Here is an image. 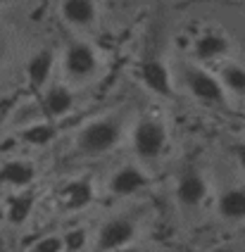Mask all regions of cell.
Instances as JSON below:
<instances>
[{"label": "cell", "instance_id": "1", "mask_svg": "<svg viewBox=\"0 0 245 252\" xmlns=\"http://www.w3.org/2000/svg\"><path fill=\"white\" fill-rule=\"evenodd\" d=\"M122 138V126L117 119H95L79 133V150L84 155H105Z\"/></svg>", "mask_w": 245, "mask_h": 252}, {"label": "cell", "instance_id": "2", "mask_svg": "<svg viewBox=\"0 0 245 252\" xmlns=\"http://www.w3.org/2000/svg\"><path fill=\"white\" fill-rule=\"evenodd\" d=\"M167 145V131L157 119H143L133 131V153L141 159H155Z\"/></svg>", "mask_w": 245, "mask_h": 252}, {"label": "cell", "instance_id": "3", "mask_svg": "<svg viewBox=\"0 0 245 252\" xmlns=\"http://www.w3.org/2000/svg\"><path fill=\"white\" fill-rule=\"evenodd\" d=\"M186 88L202 102H212V105H221L224 102V84L221 79L212 76L210 71L190 67L186 71Z\"/></svg>", "mask_w": 245, "mask_h": 252}, {"label": "cell", "instance_id": "4", "mask_svg": "<svg viewBox=\"0 0 245 252\" xmlns=\"http://www.w3.org/2000/svg\"><path fill=\"white\" fill-rule=\"evenodd\" d=\"M133 236H136V226H133L131 219H124V217L110 219L98 233V250L100 252L122 250L133 240Z\"/></svg>", "mask_w": 245, "mask_h": 252}, {"label": "cell", "instance_id": "5", "mask_svg": "<svg viewBox=\"0 0 245 252\" xmlns=\"http://www.w3.org/2000/svg\"><path fill=\"white\" fill-rule=\"evenodd\" d=\"M64 69L74 79H88L98 69V55L88 43L76 41L64 53Z\"/></svg>", "mask_w": 245, "mask_h": 252}, {"label": "cell", "instance_id": "6", "mask_svg": "<svg viewBox=\"0 0 245 252\" xmlns=\"http://www.w3.org/2000/svg\"><path fill=\"white\" fill-rule=\"evenodd\" d=\"M145 186H148V176L133 164L117 169L112 174V179H110V190L117 197H129L133 193H138L141 188H145Z\"/></svg>", "mask_w": 245, "mask_h": 252}, {"label": "cell", "instance_id": "7", "mask_svg": "<svg viewBox=\"0 0 245 252\" xmlns=\"http://www.w3.org/2000/svg\"><path fill=\"white\" fill-rule=\"evenodd\" d=\"M207 195V183L202 179L195 169H188L186 174L181 176L179 181V188H176V197L184 207H195L200 205L202 200Z\"/></svg>", "mask_w": 245, "mask_h": 252}, {"label": "cell", "instance_id": "8", "mask_svg": "<svg viewBox=\"0 0 245 252\" xmlns=\"http://www.w3.org/2000/svg\"><path fill=\"white\" fill-rule=\"evenodd\" d=\"M36 176V169L31 162L24 159H10L0 167V183L2 186H12V188H24L29 186Z\"/></svg>", "mask_w": 245, "mask_h": 252}, {"label": "cell", "instance_id": "9", "mask_svg": "<svg viewBox=\"0 0 245 252\" xmlns=\"http://www.w3.org/2000/svg\"><path fill=\"white\" fill-rule=\"evenodd\" d=\"M143 81L145 86L157 93V95H164L169 98L172 95V79H169V69L159 62V60H150L143 64Z\"/></svg>", "mask_w": 245, "mask_h": 252}, {"label": "cell", "instance_id": "10", "mask_svg": "<svg viewBox=\"0 0 245 252\" xmlns=\"http://www.w3.org/2000/svg\"><path fill=\"white\" fill-rule=\"evenodd\" d=\"M95 2L93 0H64L62 2V17L72 27H91L95 22Z\"/></svg>", "mask_w": 245, "mask_h": 252}, {"label": "cell", "instance_id": "11", "mask_svg": "<svg viewBox=\"0 0 245 252\" xmlns=\"http://www.w3.org/2000/svg\"><path fill=\"white\" fill-rule=\"evenodd\" d=\"M216 210L229 221H243L245 219V188H229L221 193Z\"/></svg>", "mask_w": 245, "mask_h": 252}, {"label": "cell", "instance_id": "12", "mask_svg": "<svg viewBox=\"0 0 245 252\" xmlns=\"http://www.w3.org/2000/svg\"><path fill=\"white\" fill-rule=\"evenodd\" d=\"M74 107V93L69 88H64V86H53V88H48V93H45L43 98V112L48 117H62V114H67L69 110Z\"/></svg>", "mask_w": 245, "mask_h": 252}, {"label": "cell", "instance_id": "13", "mask_svg": "<svg viewBox=\"0 0 245 252\" xmlns=\"http://www.w3.org/2000/svg\"><path fill=\"white\" fill-rule=\"evenodd\" d=\"M53 64H55V55H53V50H41V53H36V55L29 60V64H27L29 84L33 86V88L45 86V81L50 79Z\"/></svg>", "mask_w": 245, "mask_h": 252}, {"label": "cell", "instance_id": "14", "mask_svg": "<svg viewBox=\"0 0 245 252\" xmlns=\"http://www.w3.org/2000/svg\"><path fill=\"white\" fill-rule=\"evenodd\" d=\"M226 50H229L226 36H221L216 31L202 33L200 38L195 41V55L200 57V60H216V57L226 55Z\"/></svg>", "mask_w": 245, "mask_h": 252}, {"label": "cell", "instance_id": "15", "mask_svg": "<svg viewBox=\"0 0 245 252\" xmlns=\"http://www.w3.org/2000/svg\"><path fill=\"white\" fill-rule=\"evenodd\" d=\"M64 202H67V210H84L93 202V186L91 181H74L64 188Z\"/></svg>", "mask_w": 245, "mask_h": 252}, {"label": "cell", "instance_id": "16", "mask_svg": "<svg viewBox=\"0 0 245 252\" xmlns=\"http://www.w3.org/2000/svg\"><path fill=\"white\" fill-rule=\"evenodd\" d=\"M221 84L231 93L245 95V67H241V64H226L221 69Z\"/></svg>", "mask_w": 245, "mask_h": 252}, {"label": "cell", "instance_id": "17", "mask_svg": "<svg viewBox=\"0 0 245 252\" xmlns=\"http://www.w3.org/2000/svg\"><path fill=\"white\" fill-rule=\"evenodd\" d=\"M31 210H33V197L31 195H15L7 205V219L12 224H24L31 217Z\"/></svg>", "mask_w": 245, "mask_h": 252}, {"label": "cell", "instance_id": "18", "mask_svg": "<svg viewBox=\"0 0 245 252\" xmlns=\"http://www.w3.org/2000/svg\"><path fill=\"white\" fill-rule=\"evenodd\" d=\"M53 138H55V128L50 124H33L22 133V140H27L29 145H48Z\"/></svg>", "mask_w": 245, "mask_h": 252}, {"label": "cell", "instance_id": "19", "mask_svg": "<svg viewBox=\"0 0 245 252\" xmlns=\"http://www.w3.org/2000/svg\"><path fill=\"white\" fill-rule=\"evenodd\" d=\"M62 238H64V250L79 252V250H84L88 236H86V231H84V228H72V231H67Z\"/></svg>", "mask_w": 245, "mask_h": 252}, {"label": "cell", "instance_id": "20", "mask_svg": "<svg viewBox=\"0 0 245 252\" xmlns=\"http://www.w3.org/2000/svg\"><path fill=\"white\" fill-rule=\"evenodd\" d=\"M64 250V238L60 236H45V238L36 240L29 252H62Z\"/></svg>", "mask_w": 245, "mask_h": 252}, {"label": "cell", "instance_id": "21", "mask_svg": "<svg viewBox=\"0 0 245 252\" xmlns=\"http://www.w3.org/2000/svg\"><path fill=\"white\" fill-rule=\"evenodd\" d=\"M236 157H238V164L245 169V143H238V145H236Z\"/></svg>", "mask_w": 245, "mask_h": 252}, {"label": "cell", "instance_id": "22", "mask_svg": "<svg viewBox=\"0 0 245 252\" xmlns=\"http://www.w3.org/2000/svg\"><path fill=\"white\" fill-rule=\"evenodd\" d=\"M117 252H141V250H133V248H122V250H117Z\"/></svg>", "mask_w": 245, "mask_h": 252}, {"label": "cell", "instance_id": "23", "mask_svg": "<svg viewBox=\"0 0 245 252\" xmlns=\"http://www.w3.org/2000/svg\"><path fill=\"white\" fill-rule=\"evenodd\" d=\"M5 55V45H2V41H0V57Z\"/></svg>", "mask_w": 245, "mask_h": 252}, {"label": "cell", "instance_id": "24", "mask_svg": "<svg viewBox=\"0 0 245 252\" xmlns=\"http://www.w3.org/2000/svg\"><path fill=\"white\" fill-rule=\"evenodd\" d=\"M0 124H2V114H0Z\"/></svg>", "mask_w": 245, "mask_h": 252}]
</instances>
